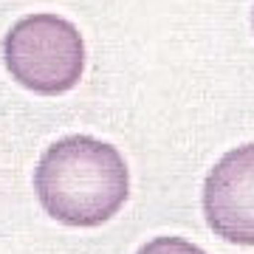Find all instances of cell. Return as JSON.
<instances>
[{
  "mask_svg": "<svg viewBox=\"0 0 254 254\" xmlns=\"http://www.w3.org/2000/svg\"><path fill=\"white\" fill-rule=\"evenodd\" d=\"M34 192L54 220L91 229L125 206L130 175L113 144L93 136H65L40 155Z\"/></svg>",
  "mask_w": 254,
  "mask_h": 254,
  "instance_id": "1",
  "label": "cell"
},
{
  "mask_svg": "<svg viewBox=\"0 0 254 254\" xmlns=\"http://www.w3.org/2000/svg\"><path fill=\"white\" fill-rule=\"evenodd\" d=\"M3 63L28 91L46 96L65 93L82 79L85 40L60 14H28L3 37Z\"/></svg>",
  "mask_w": 254,
  "mask_h": 254,
  "instance_id": "2",
  "label": "cell"
},
{
  "mask_svg": "<svg viewBox=\"0 0 254 254\" xmlns=\"http://www.w3.org/2000/svg\"><path fill=\"white\" fill-rule=\"evenodd\" d=\"M203 215L218 237L254 246V141L229 150L203 181Z\"/></svg>",
  "mask_w": 254,
  "mask_h": 254,
  "instance_id": "3",
  "label": "cell"
},
{
  "mask_svg": "<svg viewBox=\"0 0 254 254\" xmlns=\"http://www.w3.org/2000/svg\"><path fill=\"white\" fill-rule=\"evenodd\" d=\"M136 254H206L200 246L184 240V237H153Z\"/></svg>",
  "mask_w": 254,
  "mask_h": 254,
  "instance_id": "4",
  "label": "cell"
}]
</instances>
